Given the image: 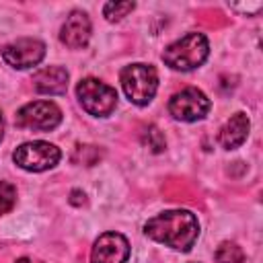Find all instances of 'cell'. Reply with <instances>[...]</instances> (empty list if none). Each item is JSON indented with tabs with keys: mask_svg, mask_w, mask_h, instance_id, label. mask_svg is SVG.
Listing matches in <instances>:
<instances>
[{
	"mask_svg": "<svg viewBox=\"0 0 263 263\" xmlns=\"http://www.w3.org/2000/svg\"><path fill=\"white\" fill-rule=\"evenodd\" d=\"M82 109L95 117H107L117 107V90L99 78H82L76 86Z\"/></svg>",
	"mask_w": 263,
	"mask_h": 263,
	"instance_id": "277c9868",
	"label": "cell"
},
{
	"mask_svg": "<svg viewBox=\"0 0 263 263\" xmlns=\"http://www.w3.org/2000/svg\"><path fill=\"white\" fill-rule=\"evenodd\" d=\"M121 86L125 97L138 105H148L158 90V72L150 64H132L121 70Z\"/></svg>",
	"mask_w": 263,
	"mask_h": 263,
	"instance_id": "3957f363",
	"label": "cell"
},
{
	"mask_svg": "<svg viewBox=\"0 0 263 263\" xmlns=\"http://www.w3.org/2000/svg\"><path fill=\"white\" fill-rule=\"evenodd\" d=\"M16 203V189L14 185L6 183V181H0V216L2 214H8Z\"/></svg>",
	"mask_w": 263,
	"mask_h": 263,
	"instance_id": "9a60e30c",
	"label": "cell"
},
{
	"mask_svg": "<svg viewBox=\"0 0 263 263\" xmlns=\"http://www.w3.org/2000/svg\"><path fill=\"white\" fill-rule=\"evenodd\" d=\"M144 234L175 251H191L199 236V222L189 210H168L144 224Z\"/></svg>",
	"mask_w": 263,
	"mask_h": 263,
	"instance_id": "6da1fadb",
	"label": "cell"
},
{
	"mask_svg": "<svg viewBox=\"0 0 263 263\" xmlns=\"http://www.w3.org/2000/svg\"><path fill=\"white\" fill-rule=\"evenodd\" d=\"M129 257V242L119 232H105L95 240L90 263H125Z\"/></svg>",
	"mask_w": 263,
	"mask_h": 263,
	"instance_id": "9c48e42d",
	"label": "cell"
},
{
	"mask_svg": "<svg viewBox=\"0 0 263 263\" xmlns=\"http://www.w3.org/2000/svg\"><path fill=\"white\" fill-rule=\"evenodd\" d=\"M4 138V117H2V113H0V140Z\"/></svg>",
	"mask_w": 263,
	"mask_h": 263,
	"instance_id": "e0dca14e",
	"label": "cell"
},
{
	"mask_svg": "<svg viewBox=\"0 0 263 263\" xmlns=\"http://www.w3.org/2000/svg\"><path fill=\"white\" fill-rule=\"evenodd\" d=\"M60 39L70 49L84 47L88 43V39H90V18H88V14L82 12V10L70 12V16L66 18V23L62 25Z\"/></svg>",
	"mask_w": 263,
	"mask_h": 263,
	"instance_id": "30bf717a",
	"label": "cell"
},
{
	"mask_svg": "<svg viewBox=\"0 0 263 263\" xmlns=\"http://www.w3.org/2000/svg\"><path fill=\"white\" fill-rule=\"evenodd\" d=\"M136 8L134 2H107L105 8H103V14L107 21L115 23V21H121L127 12H132Z\"/></svg>",
	"mask_w": 263,
	"mask_h": 263,
	"instance_id": "5bb4252c",
	"label": "cell"
},
{
	"mask_svg": "<svg viewBox=\"0 0 263 263\" xmlns=\"http://www.w3.org/2000/svg\"><path fill=\"white\" fill-rule=\"evenodd\" d=\"M208 53H210V45H208L205 35L187 33L185 37H181L179 41L171 43L162 51V62L173 70L189 72V70L199 68L205 62Z\"/></svg>",
	"mask_w": 263,
	"mask_h": 263,
	"instance_id": "7a4b0ae2",
	"label": "cell"
},
{
	"mask_svg": "<svg viewBox=\"0 0 263 263\" xmlns=\"http://www.w3.org/2000/svg\"><path fill=\"white\" fill-rule=\"evenodd\" d=\"M249 127H251V123H249L247 113H234V115L222 125L220 134H218V142H220V146L226 148V150H234V148H238V146L247 140V136H249Z\"/></svg>",
	"mask_w": 263,
	"mask_h": 263,
	"instance_id": "7c38bea8",
	"label": "cell"
},
{
	"mask_svg": "<svg viewBox=\"0 0 263 263\" xmlns=\"http://www.w3.org/2000/svg\"><path fill=\"white\" fill-rule=\"evenodd\" d=\"M144 142L152 148V152H160L162 148H164V136L160 134V129L158 127H154V125H150L148 129H146V134H144Z\"/></svg>",
	"mask_w": 263,
	"mask_h": 263,
	"instance_id": "2e32d148",
	"label": "cell"
},
{
	"mask_svg": "<svg viewBox=\"0 0 263 263\" xmlns=\"http://www.w3.org/2000/svg\"><path fill=\"white\" fill-rule=\"evenodd\" d=\"M16 263H31V261H29V259H18Z\"/></svg>",
	"mask_w": 263,
	"mask_h": 263,
	"instance_id": "ac0fdd59",
	"label": "cell"
},
{
	"mask_svg": "<svg viewBox=\"0 0 263 263\" xmlns=\"http://www.w3.org/2000/svg\"><path fill=\"white\" fill-rule=\"evenodd\" d=\"M210 111V99L199 88H183L168 101V113L179 121H199Z\"/></svg>",
	"mask_w": 263,
	"mask_h": 263,
	"instance_id": "52a82bcc",
	"label": "cell"
},
{
	"mask_svg": "<svg viewBox=\"0 0 263 263\" xmlns=\"http://www.w3.org/2000/svg\"><path fill=\"white\" fill-rule=\"evenodd\" d=\"M62 121V111L51 101H33L21 107L14 115L16 127L33 129V132H49L55 129Z\"/></svg>",
	"mask_w": 263,
	"mask_h": 263,
	"instance_id": "8992f818",
	"label": "cell"
},
{
	"mask_svg": "<svg viewBox=\"0 0 263 263\" xmlns=\"http://www.w3.org/2000/svg\"><path fill=\"white\" fill-rule=\"evenodd\" d=\"M60 156H62V152L58 146H53L49 142L35 140V142L21 144L12 154V160L16 166H21L25 171L41 173V171L53 168L60 162Z\"/></svg>",
	"mask_w": 263,
	"mask_h": 263,
	"instance_id": "5b68a950",
	"label": "cell"
},
{
	"mask_svg": "<svg viewBox=\"0 0 263 263\" xmlns=\"http://www.w3.org/2000/svg\"><path fill=\"white\" fill-rule=\"evenodd\" d=\"M2 60L16 68V70H27V68H33L37 66L43 55H45V43L39 41V39H31V37H23V39H16L8 45L2 47Z\"/></svg>",
	"mask_w": 263,
	"mask_h": 263,
	"instance_id": "ba28073f",
	"label": "cell"
},
{
	"mask_svg": "<svg viewBox=\"0 0 263 263\" xmlns=\"http://www.w3.org/2000/svg\"><path fill=\"white\" fill-rule=\"evenodd\" d=\"M33 88L41 95H64L68 88V72L62 66L41 68L33 74Z\"/></svg>",
	"mask_w": 263,
	"mask_h": 263,
	"instance_id": "8fae6325",
	"label": "cell"
},
{
	"mask_svg": "<svg viewBox=\"0 0 263 263\" xmlns=\"http://www.w3.org/2000/svg\"><path fill=\"white\" fill-rule=\"evenodd\" d=\"M216 263H242L245 261V253L236 242H222L216 249Z\"/></svg>",
	"mask_w": 263,
	"mask_h": 263,
	"instance_id": "4fadbf2b",
	"label": "cell"
}]
</instances>
